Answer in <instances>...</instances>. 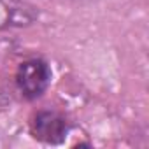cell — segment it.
<instances>
[{"mask_svg": "<svg viewBox=\"0 0 149 149\" xmlns=\"http://www.w3.org/2000/svg\"><path fill=\"white\" fill-rule=\"evenodd\" d=\"M16 81L19 91L26 98H37L47 90L51 83V70L42 60H28L19 65Z\"/></svg>", "mask_w": 149, "mask_h": 149, "instance_id": "6da1fadb", "label": "cell"}, {"mask_svg": "<svg viewBox=\"0 0 149 149\" xmlns=\"http://www.w3.org/2000/svg\"><path fill=\"white\" fill-rule=\"evenodd\" d=\"M33 135L47 144H60L67 135V121L51 111H42L33 119Z\"/></svg>", "mask_w": 149, "mask_h": 149, "instance_id": "7a4b0ae2", "label": "cell"}, {"mask_svg": "<svg viewBox=\"0 0 149 149\" xmlns=\"http://www.w3.org/2000/svg\"><path fill=\"white\" fill-rule=\"evenodd\" d=\"M35 18V7L23 0H0V28L28 25Z\"/></svg>", "mask_w": 149, "mask_h": 149, "instance_id": "3957f363", "label": "cell"}]
</instances>
